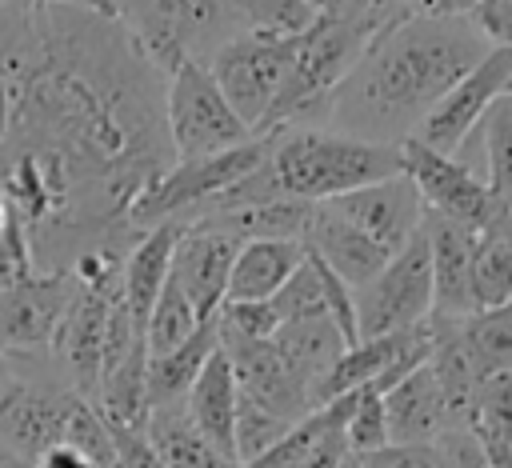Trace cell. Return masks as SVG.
<instances>
[{"instance_id": "6da1fadb", "label": "cell", "mask_w": 512, "mask_h": 468, "mask_svg": "<svg viewBox=\"0 0 512 468\" xmlns=\"http://www.w3.org/2000/svg\"><path fill=\"white\" fill-rule=\"evenodd\" d=\"M488 48L472 16H396L336 88L324 128L376 144H404Z\"/></svg>"}, {"instance_id": "7a4b0ae2", "label": "cell", "mask_w": 512, "mask_h": 468, "mask_svg": "<svg viewBox=\"0 0 512 468\" xmlns=\"http://www.w3.org/2000/svg\"><path fill=\"white\" fill-rule=\"evenodd\" d=\"M396 16L404 12L392 0H344L340 8L320 12L304 32H296L288 76L260 124V136H272L280 128H324L336 88L356 68L376 32Z\"/></svg>"}, {"instance_id": "3957f363", "label": "cell", "mask_w": 512, "mask_h": 468, "mask_svg": "<svg viewBox=\"0 0 512 468\" xmlns=\"http://www.w3.org/2000/svg\"><path fill=\"white\" fill-rule=\"evenodd\" d=\"M268 168L284 196L332 200L404 172L400 144H376L332 128H280L268 136Z\"/></svg>"}, {"instance_id": "277c9868", "label": "cell", "mask_w": 512, "mask_h": 468, "mask_svg": "<svg viewBox=\"0 0 512 468\" xmlns=\"http://www.w3.org/2000/svg\"><path fill=\"white\" fill-rule=\"evenodd\" d=\"M112 12L164 72L184 60H208L248 32L232 0H112Z\"/></svg>"}, {"instance_id": "5b68a950", "label": "cell", "mask_w": 512, "mask_h": 468, "mask_svg": "<svg viewBox=\"0 0 512 468\" xmlns=\"http://www.w3.org/2000/svg\"><path fill=\"white\" fill-rule=\"evenodd\" d=\"M268 156V136H252L248 144L212 152V156H188V160H172L152 184L148 192L132 204L128 212V228L144 232L152 224L164 220H192L212 196H220L224 188H232L240 176H248L260 160Z\"/></svg>"}, {"instance_id": "8992f818", "label": "cell", "mask_w": 512, "mask_h": 468, "mask_svg": "<svg viewBox=\"0 0 512 468\" xmlns=\"http://www.w3.org/2000/svg\"><path fill=\"white\" fill-rule=\"evenodd\" d=\"M164 124L176 160L188 156H212L236 144H248L256 132L236 116V108L224 100L216 76L204 60H184L168 72L164 88Z\"/></svg>"}, {"instance_id": "52a82bcc", "label": "cell", "mask_w": 512, "mask_h": 468, "mask_svg": "<svg viewBox=\"0 0 512 468\" xmlns=\"http://www.w3.org/2000/svg\"><path fill=\"white\" fill-rule=\"evenodd\" d=\"M288 60H292V36L248 28L228 44H220L204 64L216 76L224 100L236 108V116L260 136V124L288 76Z\"/></svg>"}, {"instance_id": "ba28073f", "label": "cell", "mask_w": 512, "mask_h": 468, "mask_svg": "<svg viewBox=\"0 0 512 468\" xmlns=\"http://www.w3.org/2000/svg\"><path fill=\"white\" fill-rule=\"evenodd\" d=\"M432 316V256H428V236L424 224L420 232L388 256V264L356 288V328L360 340L416 328Z\"/></svg>"}, {"instance_id": "9c48e42d", "label": "cell", "mask_w": 512, "mask_h": 468, "mask_svg": "<svg viewBox=\"0 0 512 468\" xmlns=\"http://www.w3.org/2000/svg\"><path fill=\"white\" fill-rule=\"evenodd\" d=\"M400 156H404V176L416 184L428 212H440V216L480 232L500 208H508V200H500L488 188V180L476 176L464 160L444 156V152L420 144L416 136H408L400 144Z\"/></svg>"}, {"instance_id": "30bf717a", "label": "cell", "mask_w": 512, "mask_h": 468, "mask_svg": "<svg viewBox=\"0 0 512 468\" xmlns=\"http://www.w3.org/2000/svg\"><path fill=\"white\" fill-rule=\"evenodd\" d=\"M120 308V280L108 284H80L72 288V300L60 316V328L52 336V352L60 368L72 372V392L88 396L96 404L100 392V364H104V340L108 324Z\"/></svg>"}, {"instance_id": "8fae6325", "label": "cell", "mask_w": 512, "mask_h": 468, "mask_svg": "<svg viewBox=\"0 0 512 468\" xmlns=\"http://www.w3.org/2000/svg\"><path fill=\"white\" fill-rule=\"evenodd\" d=\"M508 76H512V48L492 44V48L484 52V60H480L476 68H468V72L436 100V108L420 120V128H416L412 136H416L420 144L444 152V156H456V152L464 148V140L476 132V124H480V116L488 112V104L504 92Z\"/></svg>"}, {"instance_id": "7c38bea8", "label": "cell", "mask_w": 512, "mask_h": 468, "mask_svg": "<svg viewBox=\"0 0 512 468\" xmlns=\"http://www.w3.org/2000/svg\"><path fill=\"white\" fill-rule=\"evenodd\" d=\"M72 272H28L0 292V352H44L72 300Z\"/></svg>"}, {"instance_id": "4fadbf2b", "label": "cell", "mask_w": 512, "mask_h": 468, "mask_svg": "<svg viewBox=\"0 0 512 468\" xmlns=\"http://www.w3.org/2000/svg\"><path fill=\"white\" fill-rule=\"evenodd\" d=\"M240 244L244 240H236L232 232H224L208 220H188L180 228V240L172 252V280L184 288V296L192 300L200 320H212L220 312Z\"/></svg>"}, {"instance_id": "5bb4252c", "label": "cell", "mask_w": 512, "mask_h": 468, "mask_svg": "<svg viewBox=\"0 0 512 468\" xmlns=\"http://www.w3.org/2000/svg\"><path fill=\"white\" fill-rule=\"evenodd\" d=\"M324 204H332L348 224H356L364 236H372L388 252H400L420 232L424 212H428L416 184L404 172L376 180V184H364V188H352L344 196H332Z\"/></svg>"}, {"instance_id": "9a60e30c", "label": "cell", "mask_w": 512, "mask_h": 468, "mask_svg": "<svg viewBox=\"0 0 512 468\" xmlns=\"http://www.w3.org/2000/svg\"><path fill=\"white\" fill-rule=\"evenodd\" d=\"M80 392H64L52 384H28L16 380L0 392V444L20 452L24 460H36L48 444L64 440L68 412Z\"/></svg>"}, {"instance_id": "2e32d148", "label": "cell", "mask_w": 512, "mask_h": 468, "mask_svg": "<svg viewBox=\"0 0 512 468\" xmlns=\"http://www.w3.org/2000/svg\"><path fill=\"white\" fill-rule=\"evenodd\" d=\"M232 360V372H236V384H240V396L264 404L268 412L284 416V420H300L312 412V396H308V384L296 376V368L276 352L272 340H232V344H220Z\"/></svg>"}, {"instance_id": "e0dca14e", "label": "cell", "mask_w": 512, "mask_h": 468, "mask_svg": "<svg viewBox=\"0 0 512 468\" xmlns=\"http://www.w3.org/2000/svg\"><path fill=\"white\" fill-rule=\"evenodd\" d=\"M424 236H428V256H432V316L476 312V304H472L476 232L440 212H424Z\"/></svg>"}, {"instance_id": "ac0fdd59", "label": "cell", "mask_w": 512, "mask_h": 468, "mask_svg": "<svg viewBox=\"0 0 512 468\" xmlns=\"http://www.w3.org/2000/svg\"><path fill=\"white\" fill-rule=\"evenodd\" d=\"M304 248L312 256H320L340 280H348L352 288L368 284L384 264H388V248H380L372 236H364L356 224H348L332 204H316L308 232H304Z\"/></svg>"}, {"instance_id": "d6986e66", "label": "cell", "mask_w": 512, "mask_h": 468, "mask_svg": "<svg viewBox=\"0 0 512 468\" xmlns=\"http://www.w3.org/2000/svg\"><path fill=\"white\" fill-rule=\"evenodd\" d=\"M384 416H388V444H424L436 440L444 428H452L444 392L428 360L384 388Z\"/></svg>"}, {"instance_id": "ffe728a7", "label": "cell", "mask_w": 512, "mask_h": 468, "mask_svg": "<svg viewBox=\"0 0 512 468\" xmlns=\"http://www.w3.org/2000/svg\"><path fill=\"white\" fill-rule=\"evenodd\" d=\"M180 228H184L180 220H164V224L144 228L120 264V300H124V308L140 332H144L148 312H152V304H156V296L172 272V252H176Z\"/></svg>"}, {"instance_id": "44dd1931", "label": "cell", "mask_w": 512, "mask_h": 468, "mask_svg": "<svg viewBox=\"0 0 512 468\" xmlns=\"http://www.w3.org/2000/svg\"><path fill=\"white\" fill-rule=\"evenodd\" d=\"M236 404H240V384L232 360L224 348H216L200 368V376L192 380V388L184 392V412L232 460H236Z\"/></svg>"}, {"instance_id": "7402d4cb", "label": "cell", "mask_w": 512, "mask_h": 468, "mask_svg": "<svg viewBox=\"0 0 512 468\" xmlns=\"http://www.w3.org/2000/svg\"><path fill=\"white\" fill-rule=\"evenodd\" d=\"M304 256H308L304 240H284V236L244 240L232 260L224 300H272L284 288V280L304 264Z\"/></svg>"}, {"instance_id": "603a6c76", "label": "cell", "mask_w": 512, "mask_h": 468, "mask_svg": "<svg viewBox=\"0 0 512 468\" xmlns=\"http://www.w3.org/2000/svg\"><path fill=\"white\" fill-rule=\"evenodd\" d=\"M148 444L156 448V456L168 468H236L232 456H224L184 412V400L176 404H156L148 408V424H144Z\"/></svg>"}, {"instance_id": "cb8c5ba5", "label": "cell", "mask_w": 512, "mask_h": 468, "mask_svg": "<svg viewBox=\"0 0 512 468\" xmlns=\"http://www.w3.org/2000/svg\"><path fill=\"white\" fill-rule=\"evenodd\" d=\"M512 300V212L500 208L472 244V304L496 308Z\"/></svg>"}, {"instance_id": "d4e9b609", "label": "cell", "mask_w": 512, "mask_h": 468, "mask_svg": "<svg viewBox=\"0 0 512 468\" xmlns=\"http://www.w3.org/2000/svg\"><path fill=\"white\" fill-rule=\"evenodd\" d=\"M272 344L276 352L296 368V376L308 384V396H312V384L340 360V352L348 348L340 328L328 320V316H312V320H284L276 332H272Z\"/></svg>"}, {"instance_id": "484cf974", "label": "cell", "mask_w": 512, "mask_h": 468, "mask_svg": "<svg viewBox=\"0 0 512 468\" xmlns=\"http://www.w3.org/2000/svg\"><path fill=\"white\" fill-rule=\"evenodd\" d=\"M216 348H220V332H216V316H212L180 348H172L164 356H148V408L184 400V392L192 388V380L200 376V368L208 364V356Z\"/></svg>"}, {"instance_id": "4316f807", "label": "cell", "mask_w": 512, "mask_h": 468, "mask_svg": "<svg viewBox=\"0 0 512 468\" xmlns=\"http://www.w3.org/2000/svg\"><path fill=\"white\" fill-rule=\"evenodd\" d=\"M460 332L484 376L512 372V300L460 316Z\"/></svg>"}, {"instance_id": "83f0119b", "label": "cell", "mask_w": 512, "mask_h": 468, "mask_svg": "<svg viewBox=\"0 0 512 468\" xmlns=\"http://www.w3.org/2000/svg\"><path fill=\"white\" fill-rule=\"evenodd\" d=\"M200 324H204L200 312L192 308V300L184 296V288H180V284L172 280V272H168V280H164V288H160V296H156V304H152V312H148V324H144L148 356H164V352L180 348Z\"/></svg>"}, {"instance_id": "f1b7e54d", "label": "cell", "mask_w": 512, "mask_h": 468, "mask_svg": "<svg viewBox=\"0 0 512 468\" xmlns=\"http://www.w3.org/2000/svg\"><path fill=\"white\" fill-rule=\"evenodd\" d=\"M476 128L484 136V160H488L484 180L500 200H512V96L500 92Z\"/></svg>"}, {"instance_id": "f546056e", "label": "cell", "mask_w": 512, "mask_h": 468, "mask_svg": "<svg viewBox=\"0 0 512 468\" xmlns=\"http://www.w3.org/2000/svg\"><path fill=\"white\" fill-rule=\"evenodd\" d=\"M344 440H348V452L352 456H364V452H376L388 444V416H384V388L372 380V384H360L348 392V416H344Z\"/></svg>"}, {"instance_id": "4dcf8cb0", "label": "cell", "mask_w": 512, "mask_h": 468, "mask_svg": "<svg viewBox=\"0 0 512 468\" xmlns=\"http://www.w3.org/2000/svg\"><path fill=\"white\" fill-rule=\"evenodd\" d=\"M276 320H312V316H328V304H324V288H320V272L312 264V256H304V264L284 280V288L268 300Z\"/></svg>"}, {"instance_id": "1f68e13d", "label": "cell", "mask_w": 512, "mask_h": 468, "mask_svg": "<svg viewBox=\"0 0 512 468\" xmlns=\"http://www.w3.org/2000/svg\"><path fill=\"white\" fill-rule=\"evenodd\" d=\"M292 424L296 420H284V416L268 412L264 404L240 396V404H236V464H244V460L260 456L264 448H272Z\"/></svg>"}, {"instance_id": "d6a6232c", "label": "cell", "mask_w": 512, "mask_h": 468, "mask_svg": "<svg viewBox=\"0 0 512 468\" xmlns=\"http://www.w3.org/2000/svg\"><path fill=\"white\" fill-rule=\"evenodd\" d=\"M276 328H280V320H276L268 300H224L220 312H216L220 344H232V340H272Z\"/></svg>"}, {"instance_id": "836d02e7", "label": "cell", "mask_w": 512, "mask_h": 468, "mask_svg": "<svg viewBox=\"0 0 512 468\" xmlns=\"http://www.w3.org/2000/svg\"><path fill=\"white\" fill-rule=\"evenodd\" d=\"M352 460L360 468H448L436 440H424V444H384V448L352 456Z\"/></svg>"}, {"instance_id": "e575fe53", "label": "cell", "mask_w": 512, "mask_h": 468, "mask_svg": "<svg viewBox=\"0 0 512 468\" xmlns=\"http://www.w3.org/2000/svg\"><path fill=\"white\" fill-rule=\"evenodd\" d=\"M436 444H440L448 468H492L488 456H484V448H480V440H476V432H472L468 424L444 428V432L436 436Z\"/></svg>"}, {"instance_id": "d590c367", "label": "cell", "mask_w": 512, "mask_h": 468, "mask_svg": "<svg viewBox=\"0 0 512 468\" xmlns=\"http://www.w3.org/2000/svg\"><path fill=\"white\" fill-rule=\"evenodd\" d=\"M108 432H112L120 468H168V464L156 456V448L148 444L144 428H120V424H108Z\"/></svg>"}, {"instance_id": "8d00e7d4", "label": "cell", "mask_w": 512, "mask_h": 468, "mask_svg": "<svg viewBox=\"0 0 512 468\" xmlns=\"http://www.w3.org/2000/svg\"><path fill=\"white\" fill-rule=\"evenodd\" d=\"M468 16L488 36V44L512 48V0H476Z\"/></svg>"}, {"instance_id": "74e56055", "label": "cell", "mask_w": 512, "mask_h": 468, "mask_svg": "<svg viewBox=\"0 0 512 468\" xmlns=\"http://www.w3.org/2000/svg\"><path fill=\"white\" fill-rule=\"evenodd\" d=\"M348 440H344V424H336V428H328L292 468H344L348 464Z\"/></svg>"}, {"instance_id": "f35d334b", "label": "cell", "mask_w": 512, "mask_h": 468, "mask_svg": "<svg viewBox=\"0 0 512 468\" xmlns=\"http://www.w3.org/2000/svg\"><path fill=\"white\" fill-rule=\"evenodd\" d=\"M36 468H96L76 444H68V440H56V444H48L36 460H32Z\"/></svg>"}, {"instance_id": "ab89813d", "label": "cell", "mask_w": 512, "mask_h": 468, "mask_svg": "<svg viewBox=\"0 0 512 468\" xmlns=\"http://www.w3.org/2000/svg\"><path fill=\"white\" fill-rule=\"evenodd\" d=\"M404 16H468L472 0H392Z\"/></svg>"}, {"instance_id": "60d3db41", "label": "cell", "mask_w": 512, "mask_h": 468, "mask_svg": "<svg viewBox=\"0 0 512 468\" xmlns=\"http://www.w3.org/2000/svg\"><path fill=\"white\" fill-rule=\"evenodd\" d=\"M8 4H68V8H92V12H112V0H8ZM116 16V12H112Z\"/></svg>"}, {"instance_id": "b9f144b4", "label": "cell", "mask_w": 512, "mask_h": 468, "mask_svg": "<svg viewBox=\"0 0 512 468\" xmlns=\"http://www.w3.org/2000/svg\"><path fill=\"white\" fill-rule=\"evenodd\" d=\"M0 468H36L32 460H24L20 452H12L8 444H0Z\"/></svg>"}, {"instance_id": "7bdbcfd3", "label": "cell", "mask_w": 512, "mask_h": 468, "mask_svg": "<svg viewBox=\"0 0 512 468\" xmlns=\"http://www.w3.org/2000/svg\"><path fill=\"white\" fill-rule=\"evenodd\" d=\"M304 4H308V8H312V12L320 16V12H332V8H340L344 0H304Z\"/></svg>"}, {"instance_id": "ee69618b", "label": "cell", "mask_w": 512, "mask_h": 468, "mask_svg": "<svg viewBox=\"0 0 512 468\" xmlns=\"http://www.w3.org/2000/svg\"><path fill=\"white\" fill-rule=\"evenodd\" d=\"M8 384H12V368H8V356L0 352V392H4Z\"/></svg>"}, {"instance_id": "f6af8a7d", "label": "cell", "mask_w": 512, "mask_h": 468, "mask_svg": "<svg viewBox=\"0 0 512 468\" xmlns=\"http://www.w3.org/2000/svg\"><path fill=\"white\" fill-rule=\"evenodd\" d=\"M504 92H508V96H512V76H508V84H504Z\"/></svg>"}, {"instance_id": "bcb514c9", "label": "cell", "mask_w": 512, "mask_h": 468, "mask_svg": "<svg viewBox=\"0 0 512 468\" xmlns=\"http://www.w3.org/2000/svg\"><path fill=\"white\" fill-rule=\"evenodd\" d=\"M344 468H360V464H356V460H352V456H348V464H344Z\"/></svg>"}, {"instance_id": "7dc6e473", "label": "cell", "mask_w": 512, "mask_h": 468, "mask_svg": "<svg viewBox=\"0 0 512 468\" xmlns=\"http://www.w3.org/2000/svg\"><path fill=\"white\" fill-rule=\"evenodd\" d=\"M508 212H512V200H508Z\"/></svg>"}, {"instance_id": "c3c4849f", "label": "cell", "mask_w": 512, "mask_h": 468, "mask_svg": "<svg viewBox=\"0 0 512 468\" xmlns=\"http://www.w3.org/2000/svg\"><path fill=\"white\" fill-rule=\"evenodd\" d=\"M472 4H476V0H472Z\"/></svg>"}]
</instances>
